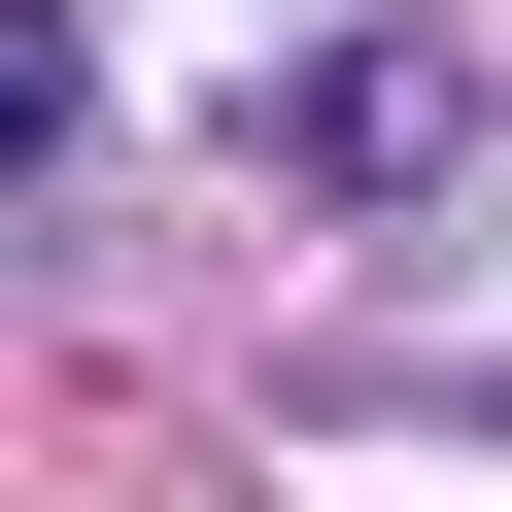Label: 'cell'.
I'll return each instance as SVG.
<instances>
[{
  "label": "cell",
  "mask_w": 512,
  "mask_h": 512,
  "mask_svg": "<svg viewBox=\"0 0 512 512\" xmlns=\"http://www.w3.org/2000/svg\"><path fill=\"white\" fill-rule=\"evenodd\" d=\"M69 103H103V69H69V0H0V205L69 171Z\"/></svg>",
  "instance_id": "cell-2"
},
{
  "label": "cell",
  "mask_w": 512,
  "mask_h": 512,
  "mask_svg": "<svg viewBox=\"0 0 512 512\" xmlns=\"http://www.w3.org/2000/svg\"><path fill=\"white\" fill-rule=\"evenodd\" d=\"M478 103H444V35H308L274 103H239V171H274V205H410Z\"/></svg>",
  "instance_id": "cell-1"
}]
</instances>
